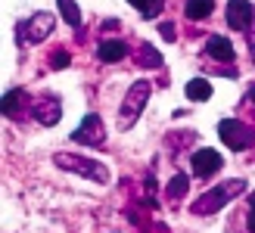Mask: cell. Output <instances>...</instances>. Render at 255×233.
I'll list each match as a JSON object with an SVG mask.
<instances>
[{
    "label": "cell",
    "mask_w": 255,
    "mask_h": 233,
    "mask_svg": "<svg viewBox=\"0 0 255 233\" xmlns=\"http://www.w3.org/2000/svg\"><path fill=\"white\" fill-rule=\"evenodd\" d=\"M246 190V180L243 177H231V180H221V184H215L209 187L202 196L190 205V212L199 215V218H206V215H215V212H221L227 202H234L240 193Z\"/></svg>",
    "instance_id": "6da1fadb"
},
{
    "label": "cell",
    "mask_w": 255,
    "mask_h": 233,
    "mask_svg": "<svg viewBox=\"0 0 255 233\" xmlns=\"http://www.w3.org/2000/svg\"><path fill=\"white\" fill-rule=\"evenodd\" d=\"M53 28H56V16L47 12V9H41V12H31L28 19H19L16 28H12V34H16L19 47H34V44L47 41V37L53 34Z\"/></svg>",
    "instance_id": "7a4b0ae2"
},
{
    "label": "cell",
    "mask_w": 255,
    "mask_h": 233,
    "mask_svg": "<svg viewBox=\"0 0 255 233\" xmlns=\"http://www.w3.org/2000/svg\"><path fill=\"white\" fill-rule=\"evenodd\" d=\"M149 97H152V84L146 78H140V81H134L128 87V94H125L122 106H119V131H131L137 124V118H140V112L146 109Z\"/></svg>",
    "instance_id": "3957f363"
},
{
    "label": "cell",
    "mask_w": 255,
    "mask_h": 233,
    "mask_svg": "<svg viewBox=\"0 0 255 233\" xmlns=\"http://www.w3.org/2000/svg\"><path fill=\"white\" fill-rule=\"evenodd\" d=\"M53 165L62 171H72L84 180H94V184H109V168L97 159H84L78 152H53Z\"/></svg>",
    "instance_id": "277c9868"
},
{
    "label": "cell",
    "mask_w": 255,
    "mask_h": 233,
    "mask_svg": "<svg viewBox=\"0 0 255 233\" xmlns=\"http://www.w3.org/2000/svg\"><path fill=\"white\" fill-rule=\"evenodd\" d=\"M218 137H221V143H227V149L243 152L255 143V127L240 121V118H221L218 121Z\"/></svg>",
    "instance_id": "5b68a950"
},
{
    "label": "cell",
    "mask_w": 255,
    "mask_h": 233,
    "mask_svg": "<svg viewBox=\"0 0 255 233\" xmlns=\"http://www.w3.org/2000/svg\"><path fill=\"white\" fill-rule=\"evenodd\" d=\"M72 143H84V146H106V124L97 112H87L81 124L72 131Z\"/></svg>",
    "instance_id": "8992f818"
},
{
    "label": "cell",
    "mask_w": 255,
    "mask_h": 233,
    "mask_svg": "<svg viewBox=\"0 0 255 233\" xmlns=\"http://www.w3.org/2000/svg\"><path fill=\"white\" fill-rule=\"evenodd\" d=\"M28 112H31V118H34L37 124L53 127V124L62 118V100H59L56 94H37V97L31 100Z\"/></svg>",
    "instance_id": "52a82bcc"
},
{
    "label": "cell",
    "mask_w": 255,
    "mask_h": 233,
    "mask_svg": "<svg viewBox=\"0 0 255 233\" xmlns=\"http://www.w3.org/2000/svg\"><path fill=\"white\" fill-rule=\"evenodd\" d=\"M227 25H231L234 31H249V25L255 19V6L249 3V0H227Z\"/></svg>",
    "instance_id": "ba28073f"
},
{
    "label": "cell",
    "mask_w": 255,
    "mask_h": 233,
    "mask_svg": "<svg viewBox=\"0 0 255 233\" xmlns=\"http://www.w3.org/2000/svg\"><path fill=\"white\" fill-rule=\"evenodd\" d=\"M190 165H193L196 177H212L224 165V159H221V152H215V149H196L193 159H190Z\"/></svg>",
    "instance_id": "9c48e42d"
},
{
    "label": "cell",
    "mask_w": 255,
    "mask_h": 233,
    "mask_svg": "<svg viewBox=\"0 0 255 233\" xmlns=\"http://www.w3.org/2000/svg\"><path fill=\"white\" fill-rule=\"evenodd\" d=\"M97 56H100V62H119L128 56V44L122 37H103L97 44Z\"/></svg>",
    "instance_id": "30bf717a"
},
{
    "label": "cell",
    "mask_w": 255,
    "mask_h": 233,
    "mask_svg": "<svg viewBox=\"0 0 255 233\" xmlns=\"http://www.w3.org/2000/svg\"><path fill=\"white\" fill-rule=\"evenodd\" d=\"M134 62H137V69H162V53L149 41H140L134 47Z\"/></svg>",
    "instance_id": "8fae6325"
},
{
    "label": "cell",
    "mask_w": 255,
    "mask_h": 233,
    "mask_svg": "<svg viewBox=\"0 0 255 233\" xmlns=\"http://www.w3.org/2000/svg\"><path fill=\"white\" fill-rule=\"evenodd\" d=\"M206 53L212 56V59H221V62H231L234 56H237V50H234V44L227 41L224 34H212L209 41H206Z\"/></svg>",
    "instance_id": "7c38bea8"
},
{
    "label": "cell",
    "mask_w": 255,
    "mask_h": 233,
    "mask_svg": "<svg viewBox=\"0 0 255 233\" xmlns=\"http://www.w3.org/2000/svg\"><path fill=\"white\" fill-rule=\"evenodd\" d=\"M212 9H215V0H187V3H184V16L193 19V22H202V19L212 16Z\"/></svg>",
    "instance_id": "4fadbf2b"
},
{
    "label": "cell",
    "mask_w": 255,
    "mask_h": 233,
    "mask_svg": "<svg viewBox=\"0 0 255 233\" xmlns=\"http://www.w3.org/2000/svg\"><path fill=\"white\" fill-rule=\"evenodd\" d=\"M184 94H187V100H193V103H206L212 97V84L206 81V78H193V81H187Z\"/></svg>",
    "instance_id": "5bb4252c"
},
{
    "label": "cell",
    "mask_w": 255,
    "mask_h": 233,
    "mask_svg": "<svg viewBox=\"0 0 255 233\" xmlns=\"http://www.w3.org/2000/svg\"><path fill=\"white\" fill-rule=\"evenodd\" d=\"M187 190H190V177H187L184 171H177V174L168 180V187H165V193H168V202H181Z\"/></svg>",
    "instance_id": "9a60e30c"
},
{
    "label": "cell",
    "mask_w": 255,
    "mask_h": 233,
    "mask_svg": "<svg viewBox=\"0 0 255 233\" xmlns=\"http://www.w3.org/2000/svg\"><path fill=\"white\" fill-rule=\"evenodd\" d=\"M22 100H25V90L22 87H12V90L3 94V115H6V118H16V115H19Z\"/></svg>",
    "instance_id": "2e32d148"
},
{
    "label": "cell",
    "mask_w": 255,
    "mask_h": 233,
    "mask_svg": "<svg viewBox=\"0 0 255 233\" xmlns=\"http://www.w3.org/2000/svg\"><path fill=\"white\" fill-rule=\"evenodd\" d=\"M134 9H140L143 19H159V12L165 9V0H128Z\"/></svg>",
    "instance_id": "e0dca14e"
},
{
    "label": "cell",
    "mask_w": 255,
    "mask_h": 233,
    "mask_svg": "<svg viewBox=\"0 0 255 233\" xmlns=\"http://www.w3.org/2000/svg\"><path fill=\"white\" fill-rule=\"evenodd\" d=\"M56 3H59V12L66 16V22L72 28H81V9L75 6V0H56Z\"/></svg>",
    "instance_id": "ac0fdd59"
},
{
    "label": "cell",
    "mask_w": 255,
    "mask_h": 233,
    "mask_svg": "<svg viewBox=\"0 0 255 233\" xmlns=\"http://www.w3.org/2000/svg\"><path fill=\"white\" fill-rule=\"evenodd\" d=\"M143 190H146V193H143L146 205H152V209H159V196H156V193H159V187H156V171H152V168L146 171V187H143Z\"/></svg>",
    "instance_id": "d6986e66"
},
{
    "label": "cell",
    "mask_w": 255,
    "mask_h": 233,
    "mask_svg": "<svg viewBox=\"0 0 255 233\" xmlns=\"http://www.w3.org/2000/svg\"><path fill=\"white\" fill-rule=\"evenodd\" d=\"M69 62H72V53H69V50H56V53L53 56H50V69H69Z\"/></svg>",
    "instance_id": "ffe728a7"
},
{
    "label": "cell",
    "mask_w": 255,
    "mask_h": 233,
    "mask_svg": "<svg viewBox=\"0 0 255 233\" xmlns=\"http://www.w3.org/2000/svg\"><path fill=\"white\" fill-rule=\"evenodd\" d=\"M159 34L165 37V41H174V37H177V28H174V22H159Z\"/></svg>",
    "instance_id": "44dd1931"
},
{
    "label": "cell",
    "mask_w": 255,
    "mask_h": 233,
    "mask_svg": "<svg viewBox=\"0 0 255 233\" xmlns=\"http://www.w3.org/2000/svg\"><path fill=\"white\" fill-rule=\"evenodd\" d=\"M249 233H255V193H249V218H246Z\"/></svg>",
    "instance_id": "7402d4cb"
},
{
    "label": "cell",
    "mask_w": 255,
    "mask_h": 233,
    "mask_svg": "<svg viewBox=\"0 0 255 233\" xmlns=\"http://www.w3.org/2000/svg\"><path fill=\"white\" fill-rule=\"evenodd\" d=\"M246 44H249V56H252V62H255V19H252L249 31H246Z\"/></svg>",
    "instance_id": "603a6c76"
},
{
    "label": "cell",
    "mask_w": 255,
    "mask_h": 233,
    "mask_svg": "<svg viewBox=\"0 0 255 233\" xmlns=\"http://www.w3.org/2000/svg\"><path fill=\"white\" fill-rule=\"evenodd\" d=\"M112 28H119V19H106L103 22V31H112Z\"/></svg>",
    "instance_id": "cb8c5ba5"
},
{
    "label": "cell",
    "mask_w": 255,
    "mask_h": 233,
    "mask_svg": "<svg viewBox=\"0 0 255 233\" xmlns=\"http://www.w3.org/2000/svg\"><path fill=\"white\" fill-rule=\"evenodd\" d=\"M246 100H249V103H255V84H249V94H246Z\"/></svg>",
    "instance_id": "d4e9b609"
}]
</instances>
